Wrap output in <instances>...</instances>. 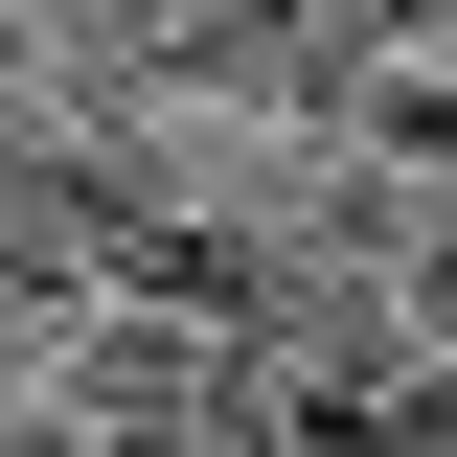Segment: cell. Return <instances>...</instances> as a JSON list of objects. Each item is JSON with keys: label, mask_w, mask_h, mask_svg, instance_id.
Returning <instances> with one entry per match:
<instances>
[{"label": "cell", "mask_w": 457, "mask_h": 457, "mask_svg": "<svg viewBox=\"0 0 457 457\" xmlns=\"http://www.w3.org/2000/svg\"><path fill=\"white\" fill-rule=\"evenodd\" d=\"M366 435H389V457H457V343H411L389 389H366Z\"/></svg>", "instance_id": "cell-1"}, {"label": "cell", "mask_w": 457, "mask_h": 457, "mask_svg": "<svg viewBox=\"0 0 457 457\" xmlns=\"http://www.w3.org/2000/svg\"><path fill=\"white\" fill-rule=\"evenodd\" d=\"M411 343H457V183H435V228H411Z\"/></svg>", "instance_id": "cell-2"}]
</instances>
